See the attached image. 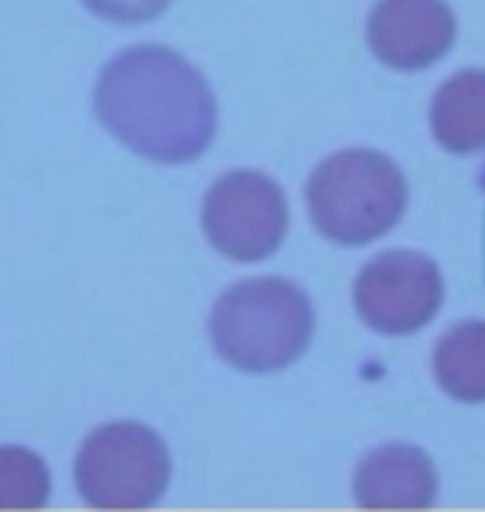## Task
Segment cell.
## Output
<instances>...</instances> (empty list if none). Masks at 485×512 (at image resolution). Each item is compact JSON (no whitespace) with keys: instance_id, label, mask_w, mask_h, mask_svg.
Returning a JSON list of instances; mask_svg holds the SVG:
<instances>
[{"instance_id":"obj_1","label":"cell","mask_w":485,"mask_h":512,"mask_svg":"<svg viewBox=\"0 0 485 512\" xmlns=\"http://www.w3.org/2000/svg\"><path fill=\"white\" fill-rule=\"evenodd\" d=\"M94 114L143 160L180 167L200 160L216 137V97L200 70L170 47L120 50L100 70Z\"/></svg>"},{"instance_id":"obj_2","label":"cell","mask_w":485,"mask_h":512,"mask_svg":"<svg viewBox=\"0 0 485 512\" xmlns=\"http://www.w3.org/2000/svg\"><path fill=\"white\" fill-rule=\"evenodd\" d=\"M316 313L303 286L280 276L233 283L210 313V340L240 373H280L309 350Z\"/></svg>"},{"instance_id":"obj_3","label":"cell","mask_w":485,"mask_h":512,"mask_svg":"<svg viewBox=\"0 0 485 512\" xmlns=\"http://www.w3.org/2000/svg\"><path fill=\"white\" fill-rule=\"evenodd\" d=\"M409 183L379 150H339L309 173L306 207L319 237L336 247H366L396 230Z\"/></svg>"},{"instance_id":"obj_4","label":"cell","mask_w":485,"mask_h":512,"mask_svg":"<svg viewBox=\"0 0 485 512\" xmlns=\"http://www.w3.org/2000/svg\"><path fill=\"white\" fill-rule=\"evenodd\" d=\"M173 463L167 443L150 426L107 423L94 429L77 453V493L94 509H150L170 486Z\"/></svg>"},{"instance_id":"obj_5","label":"cell","mask_w":485,"mask_h":512,"mask_svg":"<svg viewBox=\"0 0 485 512\" xmlns=\"http://www.w3.org/2000/svg\"><path fill=\"white\" fill-rule=\"evenodd\" d=\"M210 247L236 263H263L283 247L290 230V200L260 170H233L206 190L200 210Z\"/></svg>"},{"instance_id":"obj_6","label":"cell","mask_w":485,"mask_h":512,"mask_svg":"<svg viewBox=\"0 0 485 512\" xmlns=\"http://www.w3.org/2000/svg\"><path fill=\"white\" fill-rule=\"evenodd\" d=\"M353 303L369 330L383 336L419 333L442 310V273L426 253L386 250L359 270Z\"/></svg>"},{"instance_id":"obj_7","label":"cell","mask_w":485,"mask_h":512,"mask_svg":"<svg viewBox=\"0 0 485 512\" xmlns=\"http://www.w3.org/2000/svg\"><path fill=\"white\" fill-rule=\"evenodd\" d=\"M366 40L379 64L402 74L426 70L456 44V14L446 0H379Z\"/></svg>"},{"instance_id":"obj_8","label":"cell","mask_w":485,"mask_h":512,"mask_svg":"<svg viewBox=\"0 0 485 512\" xmlns=\"http://www.w3.org/2000/svg\"><path fill=\"white\" fill-rule=\"evenodd\" d=\"M353 493L363 509H426L436 503L439 476L429 453L392 443L373 449L359 463Z\"/></svg>"},{"instance_id":"obj_9","label":"cell","mask_w":485,"mask_h":512,"mask_svg":"<svg viewBox=\"0 0 485 512\" xmlns=\"http://www.w3.org/2000/svg\"><path fill=\"white\" fill-rule=\"evenodd\" d=\"M429 127L449 153L485 150V70H459L436 90Z\"/></svg>"},{"instance_id":"obj_10","label":"cell","mask_w":485,"mask_h":512,"mask_svg":"<svg viewBox=\"0 0 485 512\" xmlns=\"http://www.w3.org/2000/svg\"><path fill=\"white\" fill-rule=\"evenodd\" d=\"M432 373L442 393L459 403H485V323H459L432 353Z\"/></svg>"},{"instance_id":"obj_11","label":"cell","mask_w":485,"mask_h":512,"mask_svg":"<svg viewBox=\"0 0 485 512\" xmlns=\"http://www.w3.org/2000/svg\"><path fill=\"white\" fill-rule=\"evenodd\" d=\"M50 499V469L34 449L0 446V509H40Z\"/></svg>"},{"instance_id":"obj_12","label":"cell","mask_w":485,"mask_h":512,"mask_svg":"<svg viewBox=\"0 0 485 512\" xmlns=\"http://www.w3.org/2000/svg\"><path fill=\"white\" fill-rule=\"evenodd\" d=\"M173 0H84L90 14H97L110 24H147L157 20Z\"/></svg>"}]
</instances>
